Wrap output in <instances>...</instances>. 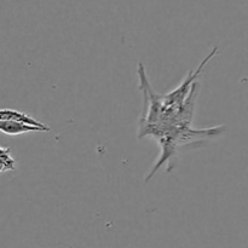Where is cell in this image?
Masks as SVG:
<instances>
[{
	"label": "cell",
	"instance_id": "1",
	"mask_svg": "<svg viewBox=\"0 0 248 248\" xmlns=\"http://www.w3.org/2000/svg\"><path fill=\"white\" fill-rule=\"evenodd\" d=\"M138 77L143 93V113L140 118L138 132L157 125L164 111V96L156 93L150 85L143 63H138Z\"/></svg>",
	"mask_w": 248,
	"mask_h": 248
},
{
	"label": "cell",
	"instance_id": "2",
	"mask_svg": "<svg viewBox=\"0 0 248 248\" xmlns=\"http://www.w3.org/2000/svg\"><path fill=\"white\" fill-rule=\"evenodd\" d=\"M217 53H218V48L215 47L210 53H208L207 57L200 63V65H199L198 69H196L195 72H191L190 70V72L188 73V75H186V79L183 80V82H182L178 87H176V89H174L172 92H170V93L165 94L164 96L165 108L178 109L183 106L186 99L188 98L189 93L191 92V89H193L194 84L198 81L199 77H200V74L203 72V69H205L206 64H207V63L210 62V61L212 60Z\"/></svg>",
	"mask_w": 248,
	"mask_h": 248
},
{
	"label": "cell",
	"instance_id": "3",
	"mask_svg": "<svg viewBox=\"0 0 248 248\" xmlns=\"http://www.w3.org/2000/svg\"><path fill=\"white\" fill-rule=\"evenodd\" d=\"M0 120H11L26 124V125L40 128V130H43V132H48L50 131V127L47 125L40 123V121H38L33 116L28 115V114L15 110V109H0Z\"/></svg>",
	"mask_w": 248,
	"mask_h": 248
},
{
	"label": "cell",
	"instance_id": "4",
	"mask_svg": "<svg viewBox=\"0 0 248 248\" xmlns=\"http://www.w3.org/2000/svg\"><path fill=\"white\" fill-rule=\"evenodd\" d=\"M0 132L7 136H18L28 132H43V130L11 120H0Z\"/></svg>",
	"mask_w": 248,
	"mask_h": 248
},
{
	"label": "cell",
	"instance_id": "5",
	"mask_svg": "<svg viewBox=\"0 0 248 248\" xmlns=\"http://www.w3.org/2000/svg\"><path fill=\"white\" fill-rule=\"evenodd\" d=\"M0 161L9 165V166L12 169V171L16 170V161H15V159L12 157L11 149H10V148L0 147Z\"/></svg>",
	"mask_w": 248,
	"mask_h": 248
}]
</instances>
